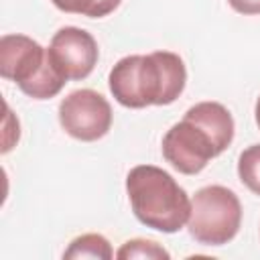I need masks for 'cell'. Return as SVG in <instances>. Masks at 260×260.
<instances>
[{"label": "cell", "instance_id": "obj_9", "mask_svg": "<svg viewBox=\"0 0 260 260\" xmlns=\"http://www.w3.org/2000/svg\"><path fill=\"white\" fill-rule=\"evenodd\" d=\"M55 8L67 14H81L89 18H104L114 12L122 0H51Z\"/></svg>", "mask_w": 260, "mask_h": 260}, {"label": "cell", "instance_id": "obj_1", "mask_svg": "<svg viewBox=\"0 0 260 260\" xmlns=\"http://www.w3.org/2000/svg\"><path fill=\"white\" fill-rule=\"evenodd\" d=\"M234 118L219 102H199L162 136L165 160L183 175L201 173L234 140Z\"/></svg>", "mask_w": 260, "mask_h": 260}, {"label": "cell", "instance_id": "obj_5", "mask_svg": "<svg viewBox=\"0 0 260 260\" xmlns=\"http://www.w3.org/2000/svg\"><path fill=\"white\" fill-rule=\"evenodd\" d=\"M242 225V203L223 185L201 187L191 199L187 230L203 246H223L236 238Z\"/></svg>", "mask_w": 260, "mask_h": 260}, {"label": "cell", "instance_id": "obj_12", "mask_svg": "<svg viewBox=\"0 0 260 260\" xmlns=\"http://www.w3.org/2000/svg\"><path fill=\"white\" fill-rule=\"evenodd\" d=\"M228 4L244 16H252V14H260V0H228Z\"/></svg>", "mask_w": 260, "mask_h": 260}, {"label": "cell", "instance_id": "obj_13", "mask_svg": "<svg viewBox=\"0 0 260 260\" xmlns=\"http://www.w3.org/2000/svg\"><path fill=\"white\" fill-rule=\"evenodd\" d=\"M254 118H256V124L260 128V98L256 100V106H254Z\"/></svg>", "mask_w": 260, "mask_h": 260}, {"label": "cell", "instance_id": "obj_11", "mask_svg": "<svg viewBox=\"0 0 260 260\" xmlns=\"http://www.w3.org/2000/svg\"><path fill=\"white\" fill-rule=\"evenodd\" d=\"M116 258L120 260H130V258H148V260H169L171 254L152 240H144V238H134L128 240L120 246V250L116 252Z\"/></svg>", "mask_w": 260, "mask_h": 260}, {"label": "cell", "instance_id": "obj_6", "mask_svg": "<svg viewBox=\"0 0 260 260\" xmlns=\"http://www.w3.org/2000/svg\"><path fill=\"white\" fill-rule=\"evenodd\" d=\"M112 106L95 89H75L59 104V124L75 140L93 142L112 128Z\"/></svg>", "mask_w": 260, "mask_h": 260}, {"label": "cell", "instance_id": "obj_3", "mask_svg": "<svg viewBox=\"0 0 260 260\" xmlns=\"http://www.w3.org/2000/svg\"><path fill=\"white\" fill-rule=\"evenodd\" d=\"M126 193L132 213L150 230L175 234L189 219L191 199L187 191L160 167H132L126 175Z\"/></svg>", "mask_w": 260, "mask_h": 260}, {"label": "cell", "instance_id": "obj_8", "mask_svg": "<svg viewBox=\"0 0 260 260\" xmlns=\"http://www.w3.org/2000/svg\"><path fill=\"white\" fill-rule=\"evenodd\" d=\"M63 258H102V260H110L114 258V250L108 242V238H104L102 234H83L77 236L69 248L63 252Z\"/></svg>", "mask_w": 260, "mask_h": 260}, {"label": "cell", "instance_id": "obj_4", "mask_svg": "<svg viewBox=\"0 0 260 260\" xmlns=\"http://www.w3.org/2000/svg\"><path fill=\"white\" fill-rule=\"evenodd\" d=\"M0 75L14 81L32 100L55 98L67 83L51 63L47 49L26 35H2Z\"/></svg>", "mask_w": 260, "mask_h": 260}, {"label": "cell", "instance_id": "obj_2", "mask_svg": "<svg viewBox=\"0 0 260 260\" xmlns=\"http://www.w3.org/2000/svg\"><path fill=\"white\" fill-rule=\"evenodd\" d=\"M185 83V63L173 51L126 55L108 75V85L116 102L132 110L169 106L183 93Z\"/></svg>", "mask_w": 260, "mask_h": 260}, {"label": "cell", "instance_id": "obj_10", "mask_svg": "<svg viewBox=\"0 0 260 260\" xmlns=\"http://www.w3.org/2000/svg\"><path fill=\"white\" fill-rule=\"evenodd\" d=\"M238 177L254 195L260 197V144H252L240 152Z\"/></svg>", "mask_w": 260, "mask_h": 260}, {"label": "cell", "instance_id": "obj_7", "mask_svg": "<svg viewBox=\"0 0 260 260\" xmlns=\"http://www.w3.org/2000/svg\"><path fill=\"white\" fill-rule=\"evenodd\" d=\"M51 63L67 81L85 79L100 59V49L91 32L77 26L59 28L47 49Z\"/></svg>", "mask_w": 260, "mask_h": 260}]
</instances>
